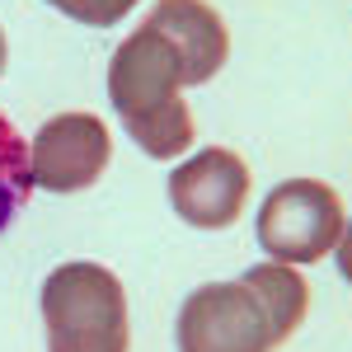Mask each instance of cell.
<instances>
[{"mask_svg": "<svg viewBox=\"0 0 352 352\" xmlns=\"http://www.w3.org/2000/svg\"><path fill=\"white\" fill-rule=\"evenodd\" d=\"M310 287L292 263H258L240 282H207L179 310V352H272L300 329Z\"/></svg>", "mask_w": 352, "mask_h": 352, "instance_id": "6da1fadb", "label": "cell"}, {"mask_svg": "<svg viewBox=\"0 0 352 352\" xmlns=\"http://www.w3.org/2000/svg\"><path fill=\"white\" fill-rule=\"evenodd\" d=\"M109 99L122 127L151 160H179L192 146V113L184 104V66L160 28H132L109 66Z\"/></svg>", "mask_w": 352, "mask_h": 352, "instance_id": "7a4b0ae2", "label": "cell"}, {"mask_svg": "<svg viewBox=\"0 0 352 352\" xmlns=\"http://www.w3.org/2000/svg\"><path fill=\"white\" fill-rule=\"evenodd\" d=\"M47 352H127V292L99 263H61L43 282Z\"/></svg>", "mask_w": 352, "mask_h": 352, "instance_id": "3957f363", "label": "cell"}, {"mask_svg": "<svg viewBox=\"0 0 352 352\" xmlns=\"http://www.w3.org/2000/svg\"><path fill=\"white\" fill-rule=\"evenodd\" d=\"M348 226L343 197L320 179H287L263 197L258 207V244L272 254V263H320L333 254V244Z\"/></svg>", "mask_w": 352, "mask_h": 352, "instance_id": "277c9868", "label": "cell"}, {"mask_svg": "<svg viewBox=\"0 0 352 352\" xmlns=\"http://www.w3.org/2000/svg\"><path fill=\"white\" fill-rule=\"evenodd\" d=\"M113 155V136L104 118L94 113H56L47 118L33 146H28V169H33V188L47 192H80L94 179H104Z\"/></svg>", "mask_w": 352, "mask_h": 352, "instance_id": "5b68a950", "label": "cell"}, {"mask_svg": "<svg viewBox=\"0 0 352 352\" xmlns=\"http://www.w3.org/2000/svg\"><path fill=\"white\" fill-rule=\"evenodd\" d=\"M169 202L197 230H226L249 202V164L226 146H207L169 174Z\"/></svg>", "mask_w": 352, "mask_h": 352, "instance_id": "8992f818", "label": "cell"}, {"mask_svg": "<svg viewBox=\"0 0 352 352\" xmlns=\"http://www.w3.org/2000/svg\"><path fill=\"white\" fill-rule=\"evenodd\" d=\"M146 24L160 28L164 38H169V47L179 52L184 85H207L226 66V56H230L226 19L207 0H155V10H151Z\"/></svg>", "mask_w": 352, "mask_h": 352, "instance_id": "52a82bcc", "label": "cell"}, {"mask_svg": "<svg viewBox=\"0 0 352 352\" xmlns=\"http://www.w3.org/2000/svg\"><path fill=\"white\" fill-rule=\"evenodd\" d=\"M28 192H33V169H28V141L14 132V122L0 113V235L10 230V221L24 212Z\"/></svg>", "mask_w": 352, "mask_h": 352, "instance_id": "ba28073f", "label": "cell"}, {"mask_svg": "<svg viewBox=\"0 0 352 352\" xmlns=\"http://www.w3.org/2000/svg\"><path fill=\"white\" fill-rule=\"evenodd\" d=\"M47 5L61 10V14H71L85 28H113L118 19H127L141 0H47Z\"/></svg>", "mask_w": 352, "mask_h": 352, "instance_id": "9c48e42d", "label": "cell"}, {"mask_svg": "<svg viewBox=\"0 0 352 352\" xmlns=\"http://www.w3.org/2000/svg\"><path fill=\"white\" fill-rule=\"evenodd\" d=\"M333 254H338V272H343V282L352 287V221L343 226V235H338V244H333Z\"/></svg>", "mask_w": 352, "mask_h": 352, "instance_id": "30bf717a", "label": "cell"}, {"mask_svg": "<svg viewBox=\"0 0 352 352\" xmlns=\"http://www.w3.org/2000/svg\"><path fill=\"white\" fill-rule=\"evenodd\" d=\"M5 56H10V47H5V33H0V76H5Z\"/></svg>", "mask_w": 352, "mask_h": 352, "instance_id": "8fae6325", "label": "cell"}]
</instances>
